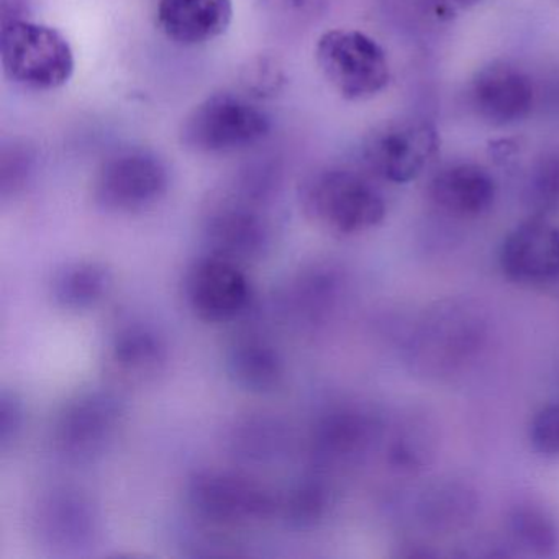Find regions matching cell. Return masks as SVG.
Instances as JSON below:
<instances>
[{
  "label": "cell",
  "instance_id": "6da1fadb",
  "mask_svg": "<svg viewBox=\"0 0 559 559\" xmlns=\"http://www.w3.org/2000/svg\"><path fill=\"white\" fill-rule=\"evenodd\" d=\"M299 202L313 225L338 237L374 230L388 214L379 189L361 173L346 168H323L306 176Z\"/></svg>",
  "mask_w": 559,
  "mask_h": 559
},
{
  "label": "cell",
  "instance_id": "7a4b0ae2",
  "mask_svg": "<svg viewBox=\"0 0 559 559\" xmlns=\"http://www.w3.org/2000/svg\"><path fill=\"white\" fill-rule=\"evenodd\" d=\"M0 63L5 80L37 93L67 86L76 70L68 38L28 19L0 22Z\"/></svg>",
  "mask_w": 559,
  "mask_h": 559
},
{
  "label": "cell",
  "instance_id": "3957f363",
  "mask_svg": "<svg viewBox=\"0 0 559 559\" xmlns=\"http://www.w3.org/2000/svg\"><path fill=\"white\" fill-rule=\"evenodd\" d=\"M270 132V116L253 99L221 93L202 100L186 116L179 140L186 150L199 155H228L258 145Z\"/></svg>",
  "mask_w": 559,
  "mask_h": 559
},
{
  "label": "cell",
  "instance_id": "277c9868",
  "mask_svg": "<svg viewBox=\"0 0 559 559\" xmlns=\"http://www.w3.org/2000/svg\"><path fill=\"white\" fill-rule=\"evenodd\" d=\"M186 499L195 519L215 528L260 525L280 512V499L253 477L231 471L192 474Z\"/></svg>",
  "mask_w": 559,
  "mask_h": 559
},
{
  "label": "cell",
  "instance_id": "5b68a950",
  "mask_svg": "<svg viewBox=\"0 0 559 559\" xmlns=\"http://www.w3.org/2000/svg\"><path fill=\"white\" fill-rule=\"evenodd\" d=\"M316 63L330 87L348 103L379 96L391 83L381 45L353 28H333L317 41Z\"/></svg>",
  "mask_w": 559,
  "mask_h": 559
},
{
  "label": "cell",
  "instance_id": "8992f818",
  "mask_svg": "<svg viewBox=\"0 0 559 559\" xmlns=\"http://www.w3.org/2000/svg\"><path fill=\"white\" fill-rule=\"evenodd\" d=\"M123 417L126 405L112 389L80 392L55 418V450L68 463H93L112 447Z\"/></svg>",
  "mask_w": 559,
  "mask_h": 559
},
{
  "label": "cell",
  "instance_id": "52a82bcc",
  "mask_svg": "<svg viewBox=\"0 0 559 559\" xmlns=\"http://www.w3.org/2000/svg\"><path fill=\"white\" fill-rule=\"evenodd\" d=\"M169 169L152 150L123 148L97 169L93 182L96 204L110 214H136L168 194Z\"/></svg>",
  "mask_w": 559,
  "mask_h": 559
},
{
  "label": "cell",
  "instance_id": "ba28073f",
  "mask_svg": "<svg viewBox=\"0 0 559 559\" xmlns=\"http://www.w3.org/2000/svg\"><path fill=\"white\" fill-rule=\"evenodd\" d=\"M264 204L238 189L212 205L202 227L207 253L243 267L266 258L273 247V227Z\"/></svg>",
  "mask_w": 559,
  "mask_h": 559
},
{
  "label": "cell",
  "instance_id": "9c48e42d",
  "mask_svg": "<svg viewBox=\"0 0 559 559\" xmlns=\"http://www.w3.org/2000/svg\"><path fill=\"white\" fill-rule=\"evenodd\" d=\"M440 150V133L430 120L402 117L376 127L362 155L372 173L392 185H408L428 168Z\"/></svg>",
  "mask_w": 559,
  "mask_h": 559
},
{
  "label": "cell",
  "instance_id": "30bf717a",
  "mask_svg": "<svg viewBox=\"0 0 559 559\" xmlns=\"http://www.w3.org/2000/svg\"><path fill=\"white\" fill-rule=\"evenodd\" d=\"M185 293L194 316L217 325L240 319L253 296L245 267L211 253L191 264Z\"/></svg>",
  "mask_w": 559,
  "mask_h": 559
},
{
  "label": "cell",
  "instance_id": "8fae6325",
  "mask_svg": "<svg viewBox=\"0 0 559 559\" xmlns=\"http://www.w3.org/2000/svg\"><path fill=\"white\" fill-rule=\"evenodd\" d=\"M32 520L40 545L61 555L84 551L99 536L96 506L76 487H53L45 492L35 506Z\"/></svg>",
  "mask_w": 559,
  "mask_h": 559
},
{
  "label": "cell",
  "instance_id": "7c38bea8",
  "mask_svg": "<svg viewBox=\"0 0 559 559\" xmlns=\"http://www.w3.org/2000/svg\"><path fill=\"white\" fill-rule=\"evenodd\" d=\"M499 264L503 276L520 286L559 283V224L533 217L515 225L500 245Z\"/></svg>",
  "mask_w": 559,
  "mask_h": 559
},
{
  "label": "cell",
  "instance_id": "4fadbf2b",
  "mask_svg": "<svg viewBox=\"0 0 559 559\" xmlns=\"http://www.w3.org/2000/svg\"><path fill=\"white\" fill-rule=\"evenodd\" d=\"M467 94L477 119L493 129L523 122L535 103L528 74L507 61H492L477 70Z\"/></svg>",
  "mask_w": 559,
  "mask_h": 559
},
{
  "label": "cell",
  "instance_id": "5bb4252c",
  "mask_svg": "<svg viewBox=\"0 0 559 559\" xmlns=\"http://www.w3.org/2000/svg\"><path fill=\"white\" fill-rule=\"evenodd\" d=\"M168 362L165 340L140 322L119 326L106 348V372L114 384L142 388L155 381Z\"/></svg>",
  "mask_w": 559,
  "mask_h": 559
},
{
  "label": "cell",
  "instance_id": "9a60e30c",
  "mask_svg": "<svg viewBox=\"0 0 559 559\" xmlns=\"http://www.w3.org/2000/svg\"><path fill=\"white\" fill-rule=\"evenodd\" d=\"M374 418L359 407H338L320 418L310 450L319 467H342L358 461L376 438Z\"/></svg>",
  "mask_w": 559,
  "mask_h": 559
},
{
  "label": "cell",
  "instance_id": "2e32d148",
  "mask_svg": "<svg viewBox=\"0 0 559 559\" xmlns=\"http://www.w3.org/2000/svg\"><path fill=\"white\" fill-rule=\"evenodd\" d=\"M431 202L444 214L460 218H479L496 204L497 182L484 166L454 163L444 166L428 188Z\"/></svg>",
  "mask_w": 559,
  "mask_h": 559
},
{
  "label": "cell",
  "instance_id": "e0dca14e",
  "mask_svg": "<svg viewBox=\"0 0 559 559\" xmlns=\"http://www.w3.org/2000/svg\"><path fill=\"white\" fill-rule=\"evenodd\" d=\"M158 27L181 47H199L227 34L234 0H159Z\"/></svg>",
  "mask_w": 559,
  "mask_h": 559
},
{
  "label": "cell",
  "instance_id": "ac0fdd59",
  "mask_svg": "<svg viewBox=\"0 0 559 559\" xmlns=\"http://www.w3.org/2000/svg\"><path fill=\"white\" fill-rule=\"evenodd\" d=\"M225 371L241 391L264 395L283 384L286 368L276 348L257 335L240 336L225 356Z\"/></svg>",
  "mask_w": 559,
  "mask_h": 559
},
{
  "label": "cell",
  "instance_id": "d6986e66",
  "mask_svg": "<svg viewBox=\"0 0 559 559\" xmlns=\"http://www.w3.org/2000/svg\"><path fill=\"white\" fill-rule=\"evenodd\" d=\"M109 267L99 261H73L64 264L51 280L55 304L70 312H84L99 306L112 289Z\"/></svg>",
  "mask_w": 559,
  "mask_h": 559
},
{
  "label": "cell",
  "instance_id": "ffe728a7",
  "mask_svg": "<svg viewBox=\"0 0 559 559\" xmlns=\"http://www.w3.org/2000/svg\"><path fill=\"white\" fill-rule=\"evenodd\" d=\"M507 532L515 546L538 558H555L559 552V520L543 503L526 500L507 513Z\"/></svg>",
  "mask_w": 559,
  "mask_h": 559
},
{
  "label": "cell",
  "instance_id": "44dd1931",
  "mask_svg": "<svg viewBox=\"0 0 559 559\" xmlns=\"http://www.w3.org/2000/svg\"><path fill=\"white\" fill-rule=\"evenodd\" d=\"M340 290L342 281L335 270L330 266L310 267L290 284L286 294L287 309L304 322H317L335 307Z\"/></svg>",
  "mask_w": 559,
  "mask_h": 559
},
{
  "label": "cell",
  "instance_id": "7402d4cb",
  "mask_svg": "<svg viewBox=\"0 0 559 559\" xmlns=\"http://www.w3.org/2000/svg\"><path fill=\"white\" fill-rule=\"evenodd\" d=\"M476 509L473 490L461 484H438L428 489L418 503L421 522L437 532L461 528L473 519Z\"/></svg>",
  "mask_w": 559,
  "mask_h": 559
},
{
  "label": "cell",
  "instance_id": "603a6c76",
  "mask_svg": "<svg viewBox=\"0 0 559 559\" xmlns=\"http://www.w3.org/2000/svg\"><path fill=\"white\" fill-rule=\"evenodd\" d=\"M333 506L332 487L320 477H307L280 502L284 519L293 528L309 530L323 522Z\"/></svg>",
  "mask_w": 559,
  "mask_h": 559
},
{
  "label": "cell",
  "instance_id": "cb8c5ba5",
  "mask_svg": "<svg viewBox=\"0 0 559 559\" xmlns=\"http://www.w3.org/2000/svg\"><path fill=\"white\" fill-rule=\"evenodd\" d=\"M287 435L280 421L270 417H251L235 428L234 447L238 456L264 463L283 453Z\"/></svg>",
  "mask_w": 559,
  "mask_h": 559
},
{
  "label": "cell",
  "instance_id": "d4e9b609",
  "mask_svg": "<svg viewBox=\"0 0 559 559\" xmlns=\"http://www.w3.org/2000/svg\"><path fill=\"white\" fill-rule=\"evenodd\" d=\"M25 145H12L2 150L0 159V195L15 198L24 191L34 171V155Z\"/></svg>",
  "mask_w": 559,
  "mask_h": 559
},
{
  "label": "cell",
  "instance_id": "484cf974",
  "mask_svg": "<svg viewBox=\"0 0 559 559\" xmlns=\"http://www.w3.org/2000/svg\"><path fill=\"white\" fill-rule=\"evenodd\" d=\"M528 440L545 457H559V402L545 405L530 421Z\"/></svg>",
  "mask_w": 559,
  "mask_h": 559
},
{
  "label": "cell",
  "instance_id": "4316f807",
  "mask_svg": "<svg viewBox=\"0 0 559 559\" xmlns=\"http://www.w3.org/2000/svg\"><path fill=\"white\" fill-rule=\"evenodd\" d=\"M25 425V407L24 401L17 392L8 391L4 389L0 394V450L2 453L11 450Z\"/></svg>",
  "mask_w": 559,
  "mask_h": 559
},
{
  "label": "cell",
  "instance_id": "83f0119b",
  "mask_svg": "<svg viewBox=\"0 0 559 559\" xmlns=\"http://www.w3.org/2000/svg\"><path fill=\"white\" fill-rule=\"evenodd\" d=\"M284 76L281 68L271 60H257L247 70L245 84L251 96H271L280 91Z\"/></svg>",
  "mask_w": 559,
  "mask_h": 559
},
{
  "label": "cell",
  "instance_id": "f1b7e54d",
  "mask_svg": "<svg viewBox=\"0 0 559 559\" xmlns=\"http://www.w3.org/2000/svg\"><path fill=\"white\" fill-rule=\"evenodd\" d=\"M457 4L463 5V8H469V5L477 4L480 0H454Z\"/></svg>",
  "mask_w": 559,
  "mask_h": 559
}]
</instances>
